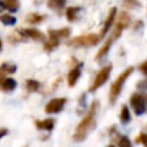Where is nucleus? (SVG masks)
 I'll list each match as a JSON object with an SVG mask.
<instances>
[{
    "instance_id": "7ed1b4c3",
    "label": "nucleus",
    "mask_w": 147,
    "mask_h": 147,
    "mask_svg": "<svg viewBox=\"0 0 147 147\" xmlns=\"http://www.w3.org/2000/svg\"><path fill=\"white\" fill-rule=\"evenodd\" d=\"M100 36L95 34V33H88V34H84V36H79V37H75L72 39H70L67 45L71 46V47H78V46H93L95 44H98L100 41Z\"/></svg>"
},
{
    "instance_id": "0eeeda50",
    "label": "nucleus",
    "mask_w": 147,
    "mask_h": 147,
    "mask_svg": "<svg viewBox=\"0 0 147 147\" xmlns=\"http://www.w3.org/2000/svg\"><path fill=\"white\" fill-rule=\"evenodd\" d=\"M67 102L65 98H55L52 99L51 101L47 102V105L45 106V113L46 114H55L62 110L64 103Z\"/></svg>"
},
{
    "instance_id": "a878e982",
    "label": "nucleus",
    "mask_w": 147,
    "mask_h": 147,
    "mask_svg": "<svg viewBox=\"0 0 147 147\" xmlns=\"http://www.w3.org/2000/svg\"><path fill=\"white\" fill-rule=\"evenodd\" d=\"M137 87H138L139 90H142V91L147 90V79H145V80H140V82L137 84Z\"/></svg>"
},
{
    "instance_id": "f03ea898",
    "label": "nucleus",
    "mask_w": 147,
    "mask_h": 147,
    "mask_svg": "<svg viewBox=\"0 0 147 147\" xmlns=\"http://www.w3.org/2000/svg\"><path fill=\"white\" fill-rule=\"evenodd\" d=\"M132 72H133V67H129V68L125 69V70L116 78V80L111 84V86H110V92H109V101H110L111 105L115 103L116 99L118 98V95H119V93H121V91H122V88H123V85H124L125 80L127 79V77H129Z\"/></svg>"
},
{
    "instance_id": "cd10ccee",
    "label": "nucleus",
    "mask_w": 147,
    "mask_h": 147,
    "mask_svg": "<svg viewBox=\"0 0 147 147\" xmlns=\"http://www.w3.org/2000/svg\"><path fill=\"white\" fill-rule=\"evenodd\" d=\"M7 133H8V130H7V129H3V127L0 129V139H1L2 137H5Z\"/></svg>"
},
{
    "instance_id": "1a4fd4ad",
    "label": "nucleus",
    "mask_w": 147,
    "mask_h": 147,
    "mask_svg": "<svg viewBox=\"0 0 147 147\" xmlns=\"http://www.w3.org/2000/svg\"><path fill=\"white\" fill-rule=\"evenodd\" d=\"M115 16H116V8L113 7V8H110V10L108 13V16L106 17V21L103 23V28H102V30L100 32V38L105 37V34L108 32V30L110 29V26L113 25V23L115 21Z\"/></svg>"
},
{
    "instance_id": "dca6fc26",
    "label": "nucleus",
    "mask_w": 147,
    "mask_h": 147,
    "mask_svg": "<svg viewBox=\"0 0 147 147\" xmlns=\"http://www.w3.org/2000/svg\"><path fill=\"white\" fill-rule=\"evenodd\" d=\"M42 20H44V16L40 14H37V13H31V14L26 15V17H25V21L29 23H32V24L40 23Z\"/></svg>"
},
{
    "instance_id": "c85d7f7f",
    "label": "nucleus",
    "mask_w": 147,
    "mask_h": 147,
    "mask_svg": "<svg viewBox=\"0 0 147 147\" xmlns=\"http://www.w3.org/2000/svg\"><path fill=\"white\" fill-rule=\"evenodd\" d=\"M5 75H6V74H5V72H3V70L0 68V85H1V83L6 79V78H5Z\"/></svg>"
},
{
    "instance_id": "39448f33",
    "label": "nucleus",
    "mask_w": 147,
    "mask_h": 147,
    "mask_svg": "<svg viewBox=\"0 0 147 147\" xmlns=\"http://www.w3.org/2000/svg\"><path fill=\"white\" fill-rule=\"evenodd\" d=\"M129 22H130V15L126 11H121V14L118 15V17L116 20L114 31H113V33L110 36L113 40H116L121 36L122 31L129 25Z\"/></svg>"
},
{
    "instance_id": "2eb2a0df",
    "label": "nucleus",
    "mask_w": 147,
    "mask_h": 147,
    "mask_svg": "<svg viewBox=\"0 0 147 147\" xmlns=\"http://www.w3.org/2000/svg\"><path fill=\"white\" fill-rule=\"evenodd\" d=\"M16 87V80L13 79V78H6L2 83H1V88L6 92H9V91H13L14 88Z\"/></svg>"
},
{
    "instance_id": "f3484780",
    "label": "nucleus",
    "mask_w": 147,
    "mask_h": 147,
    "mask_svg": "<svg viewBox=\"0 0 147 147\" xmlns=\"http://www.w3.org/2000/svg\"><path fill=\"white\" fill-rule=\"evenodd\" d=\"M130 111H129V108L126 105H123L122 106V110H121V115H119V118H121V122L122 123H127L130 121Z\"/></svg>"
},
{
    "instance_id": "bb28decb",
    "label": "nucleus",
    "mask_w": 147,
    "mask_h": 147,
    "mask_svg": "<svg viewBox=\"0 0 147 147\" xmlns=\"http://www.w3.org/2000/svg\"><path fill=\"white\" fill-rule=\"evenodd\" d=\"M139 70H140L144 75H146V76H147V61L142 62V63L139 65Z\"/></svg>"
},
{
    "instance_id": "f257e3e1",
    "label": "nucleus",
    "mask_w": 147,
    "mask_h": 147,
    "mask_svg": "<svg viewBox=\"0 0 147 147\" xmlns=\"http://www.w3.org/2000/svg\"><path fill=\"white\" fill-rule=\"evenodd\" d=\"M98 101H93V103L91 105L86 116L80 121V123L77 125L75 134H74V139L76 141H83L86 137V134L88 133V131L91 130V127L94 125V121H95V114H96V109H98Z\"/></svg>"
},
{
    "instance_id": "6ab92c4d",
    "label": "nucleus",
    "mask_w": 147,
    "mask_h": 147,
    "mask_svg": "<svg viewBox=\"0 0 147 147\" xmlns=\"http://www.w3.org/2000/svg\"><path fill=\"white\" fill-rule=\"evenodd\" d=\"M0 21L5 24V25H14L16 23V18L9 14H3L0 16Z\"/></svg>"
},
{
    "instance_id": "ddd939ff",
    "label": "nucleus",
    "mask_w": 147,
    "mask_h": 147,
    "mask_svg": "<svg viewBox=\"0 0 147 147\" xmlns=\"http://www.w3.org/2000/svg\"><path fill=\"white\" fill-rule=\"evenodd\" d=\"M36 125L39 130H47V131H51L53 127H54V119L53 118H46L44 119L42 122L40 121H36Z\"/></svg>"
},
{
    "instance_id": "9d476101",
    "label": "nucleus",
    "mask_w": 147,
    "mask_h": 147,
    "mask_svg": "<svg viewBox=\"0 0 147 147\" xmlns=\"http://www.w3.org/2000/svg\"><path fill=\"white\" fill-rule=\"evenodd\" d=\"M21 34L23 36H26L29 38H32L34 40H42L44 39V33L40 32L39 30L37 29H32V28H28V29H24V30H21L20 31Z\"/></svg>"
},
{
    "instance_id": "b1692460",
    "label": "nucleus",
    "mask_w": 147,
    "mask_h": 147,
    "mask_svg": "<svg viewBox=\"0 0 147 147\" xmlns=\"http://www.w3.org/2000/svg\"><path fill=\"white\" fill-rule=\"evenodd\" d=\"M70 33H71V30H70L69 28H62V29H60V30H56V34H57L59 37L67 38V37L70 36Z\"/></svg>"
},
{
    "instance_id": "c756f323",
    "label": "nucleus",
    "mask_w": 147,
    "mask_h": 147,
    "mask_svg": "<svg viewBox=\"0 0 147 147\" xmlns=\"http://www.w3.org/2000/svg\"><path fill=\"white\" fill-rule=\"evenodd\" d=\"M124 6H132V7H134V6H139V2H124L123 3Z\"/></svg>"
},
{
    "instance_id": "4468645a",
    "label": "nucleus",
    "mask_w": 147,
    "mask_h": 147,
    "mask_svg": "<svg viewBox=\"0 0 147 147\" xmlns=\"http://www.w3.org/2000/svg\"><path fill=\"white\" fill-rule=\"evenodd\" d=\"M0 6L2 8H6L8 10H10V11H16L20 8V2L16 1V0H7V1L0 2Z\"/></svg>"
},
{
    "instance_id": "6e6552de",
    "label": "nucleus",
    "mask_w": 147,
    "mask_h": 147,
    "mask_svg": "<svg viewBox=\"0 0 147 147\" xmlns=\"http://www.w3.org/2000/svg\"><path fill=\"white\" fill-rule=\"evenodd\" d=\"M60 37L56 34V30H48V41L44 44V48L46 51H53L59 46Z\"/></svg>"
},
{
    "instance_id": "393cba45",
    "label": "nucleus",
    "mask_w": 147,
    "mask_h": 147,
    "mask_svg": "<svg viewBox=\"0 0 147 147\" xmlns=\"http://www.w3.org/2000/svg\"><path fill=\"white\" fill-rule=\"evenodd\" d=\"M136 142H139V144H142L145 147H147V133H145V132H141L138 137H137V139H136Z\"/></svg>"
},
{
    "instance_id": "7c9ffc66",
    "label": "nucleus",
    "mask_w": 147,
    "mask_h": 147,
    "mask_svg": "<svg viewBox=\"0 0 147 147\" xmlns=\"http://www.w3.org/2000/svg\"><path fill=\"white\" fill-rule=\"evenodd\" d=\"M1 49H2V42H1V39H0V52H1Z\"/></svg>"
},
{
    "instance_id": "423d86ee",
    "label": "nucleus",
    "mask_w": 147,
    "mask_h": 147,
    "mask_svg": "<svg viewBox=\"0 0 147 147\" xmlns=\"http://www.w3.org/2000/svg\"><path fill=\"white\" fill-rule=\"evenodd\" d=\"M130 103L134 110V113L137 115H141L145 113V109H146V101H145V98L144 95L139 94V93H134L131 95V99H130Z\"/></svg>"
},
{
    "instance_id": "a211bd4d",
    "label": "nucleus",
    "mask_w": 147,
    "mask_h": 147,
    "mask_svg": "<svg viewBox=\"0 0 147 147\" xmlns=\"http://www.w3.org/2000/svg\"><path fill=\"white\" fill-rule=\"evenodd\" d=\"M78 10H79L78 7H69V8H67V10H65L67 20H68L69 22L75 21V18H76V14H77Z\"/></svg>"
},
{
    "instance_id": "412c9836",
    "label": "nucleus",
    "mask_w": 147,
    "mask_h": 147,
    "mask_svg": "<svg viewBox=\"0 0 147 147\" xmlns=\"http://www.w3.org/2000/svg\"><path fill=\"white\" fill-rule=\"evenodd\" d=\"M64 5H65V2L64 1H60V0H49V1H47V6L49 8H52V9H55V10L62 8Z\"/></svg>"
},
{
    "instance_id": "f8f14e48",
    "label": "nucleus",
    "mask_w": 147,
    "mask_h": 147,
    "mask_svg": "<svg viewBox=\"0 0 147 147\" xmlns=\"http://www.w3.org/2000/svg\"><path fill=\"white\" fill-rule=\"evenodd\" d=\"M113 39H111V37H109L107 40H106V42L103 44V46L99 49V52L96 53V55H95V60H100L101 57H103L107 53H108V51H109V48H110V46H111V44H113Z\"/></svg>"
},
{
    "instance_id": "20e7f679",
    "label": "nucleus",
    "mask_w": 147,
    "mask_h": 147,
    "mask_svg": "<svg viewBox=\"0 0 147 147\" xmlns=\"http://www.w3.org/2000/svg\"><path fill=\"white\" fill-rule=\"evenodd\" d=\"M111 68H113L111 64H107V65H105L103 68H101V69L99 70V72L96 74V76H95V78H94L92 85H91L90 88H88V92H94L95 90H98L100 86H102V85L106 83V80L109 78Z\"/></svg>"
},
{
    "instance_id": "2f4dec72",
    "label": "nucleus",
    "mask_w": 147,
    "mask_h": 147,
    "mask_svg": "<svg viewBox=\"0 0 147 147\" xmlns=\"http://www.w3.org/2000/svg\"><path fill=\"white\" fill-rule=\"evenodd\" d=\"M107 147H115V146H113V145H109V146H107Z\"/></svg>"
},
{
    "instance_id": "5701e85b",
    "label": "nucleus",
    "mask_w": 147,
    "mask_h": 147,
    "mask_svg": "<svg viewBox=\"0 0 147 147\" xmlns=\"http://www.w3.org/2000/svg\"><path fill=\"white\" fill-rule=\"evenodd\" d=\"M5 74H14L15 70H16V65L14 64H8V63H3L1 67H0Z\"/></svg>"
},
{
    "instance_id": "9b49d317",
    "label": "nucleus",
    "mask_w": 147,
    "mask_h": 147,
    "mask_svg": "<svg viewBox=\"0 0 147 147\" xmlns=\"http://www.w3.org/2000/svg\"><path fill=\"white\" fill-rule=\"evenodd\" d=\"M79 76H80V69H79V67L72 68L69 71V74H68V85L70 87L75 86V84H76L77 79L79 78Z\"/></svg>"
},
{
    "instance_id": "4be33fe9",
    "label": "nucleus",
    "mask_w": 147,
    "mask_h": 147,
    "mask_svg": "<svg viewBox=\"0 0 147 147\" xmlns=\"http://www.w3.org/2000/svg\"><path fill=\"white\" fill-rule=\"evenodd\" d=\"M118 147H132V144L126 136H122L118 140Z\"/></svg>"
},
{
    "instance_id": "aec40b11",
    "label": "nucleus",
    "mask_w": 147,
    "mask_h": 147,
    "mask_svg": "<svg viewBox=\"0 0 147 147\" xmlns=\"http://www.w3.org/2000/svg\"><path fill=\"white\" fill-rule=\"evenodd\" d=\"M40 87V83L34 79H28L26 80V88L29 92H34Z\"/></svg>"
}]
</instances>
